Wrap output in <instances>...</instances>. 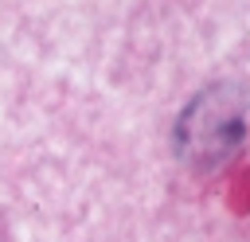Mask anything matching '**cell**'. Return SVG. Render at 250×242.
<instances>
[{"label":"cell","instance_id":"obj_1","mask_svg":"<svg viewBox=\"0 0 250 242\" xmlns=\"http://www.w3.org/2000/svg\"><path fill=\"white\" fill-rule=\"evenodd\" d=\"M242 129H246L242 98L230 86H211L184 109L180 129H176V144L188 160L215 164L242 141Z\"/></svg>","mask_w":250,"mask_h":242},{"label":"cell","instance_id":"obj_2","mask_svg":"<svg viewBox=\"0 0 250 242\" xmlns=\"http://www.w3.org/2000/svg\"><path fill=\"white\" fill-rule=\"evenodd\" d=\"M227 199H230V211H238V215H250V168H238V172H234Z\"/></svg>","mask_w":250,"mask_h":242}]
</instances>
